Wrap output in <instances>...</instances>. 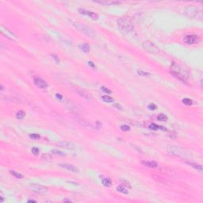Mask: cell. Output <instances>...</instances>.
I'll use <instances>...</instances> for the list:
<instances>
[{
	"instance_id": "8992f818",
	"label": "cell",
	"mask_w": 203,
	"mask_h": 203,
	"mask_svg": "<svg viewBox=\"0 0 203 203\" xmlns=\"http://www.w3.org/2000/svg\"><path fill=\"white\" fill-rule=\"evenodd\" d=\"M29 189L39 194H44L48 192V188L40 184H30L29 186Z\"/></svg>"
},
{
	"instance_id": "d4e9b609",
	"label": "cell",
	"mask_w": 203,
	"mask_h": 203,
	"mask_svg": "<svg viewBox=\"0 0 203 203\" xmlns=\"http://www.w3.org/2000/svg\"><path fill=\"white\" fill-rule=\"evenodd\" d=\"M102 101H103V102H109V103H110V102H113V98H111L110 96H108V95H104V96H102Z\"/></svg>"
},
{
	"instance_id": "4316f807",
	"label": "cell",
	"mask_w": 203,
	"mask_h": 203,
	"mask_svg": "<svg viewBox=\"0 0 203 203\" xmlns=\"http://www.w3.org/2000/svg\"><path fill=\"white\" fill-rule=\"evenodd\" d=\"M168 117L164 114H163V113H161V114H160L157 117V120L160 121H168Z\"/></svg>"
},
{
	"instance_id": "8fae6325",
	"label": "cell",
	"mask_w": 203,
	"mask_h": 203,
	"mask_svg": "<svg viewBox=\"0 0 203 203\" xmlns=\"http://www.w3.org/2000/svg\"><path fill=\"white\" fill-rule=\"evenodd\" d=\"M79 12L81 14L90 17V18H92L93 20H97V19L98 18V15L96 13L92 12V11L87 10H84V9H82V8H80V9H79Z\"/></svg>"
},
{
	"instance_id": "d6986e66",
	"label": "cell",
	"mask_w": 203,
	"mask_h": 203,
	"mask_svg": "<svg viewBox=\"0 0 203 203\" xmlns=\"http://www.w3.org/2000/svg\"><path fill=\"white\" fill-rule=\"evenodd\" d=\"M79 49H81L83 52H85V53H88V52H90V50H91L90 45H89V44H87V43L80 44V45H79Z\"/></svg>"
},
{
	"instance_id": "7402d4cb",
	"label": "cell",
	"mask_w": 203,
	"mask_h": 203,
	"mask_svg": "<svg viewBox=\"0 0 203 203\" xmlns=\"http://www.w3.org/2000/svg\"><path fill=\"white\" fill-rule=\"evenodd\" d=\"M149 129H151L152 130H158V129H162V130H166V128H163V126H160L158 125L152 123L149 126Z\"/></svg>"
},
{
	"instance_id": "2e32d148",
	"label": "cell",
	"mask_w": 203,
	"mask_h": 203,
	"mask_svg": "<svg viewBox=\"0 0 203 203\" xmlns=\"http://www.w3.org/2000/svg\"><path fill=\"white\" fill-rule=\"evenodd\" d=\"M66 105L69 110L71 111H75V112H78L79 110V108H78V105L72 102H68V103L66 104Z\"/></svg>"
},
{
	"instance_id": "f35d334b",
	"label": "cell",
	"mask_w": 203,
	"mask_h": 203,
	"mask_svg": "<svg viewBox=\"0 0 203 203\" xmlns=\"http://www.w3.org/2000/svg\"><path fill=\"white\" fill-rule=\"evenodd\" d=\"M88 65L89 66H91V68H95V64L92 62V61H89L88 62Z\"/></svg>"
},
{
	"instance_id": "6da1fadb",
	"label": "cell",
	"mask_w": 203,
	"mask_h": 203,
	"mask_svg": "<svg viewBox=\"0 0 203 203\" xmlns=\"http://www.w3.org/2000/svg\"><path fill=\"white\" fill-rule=\"evenodd\" d=\"M167 152L171 155L182 158V159H188L190 160V158H193L192 154L187 148H182L179 145H169L167 148Z\"/></svg>"
},
{
	"instance_id": "f546056e",
	"label": "cell",
	"mask_w": 203,
	"mask_h": 203,
	"mask_svg": "<svg viewBox=\"0 0 203 203\" xmlns=\"http://www.w3.org/2000/svg\"><path fill=\"white\" fill-rule=\"evenodd\" d=\"M121 130H122L123 132L129 131V130H130V127L129 126H127V125H122V126H121Z\"/></svg>"
},
{
	"instance_id": "3957f363",
	"label": "cell",
	"mask_w": 203,
	"mask_h": 203,
	"mask_svg": "<svg viewBox=\"0 0 203 203\" xmlns=\"http://www.w3.org/2000/svg\"><path fill=\"white\" fill-rule=\"evenodd\" d=\"M118 25L119 28L122 31L126 32L127 33H134V26L132 22V20L128 17H124V18H120L118 19Z\"/></svg>"
},
{
	"instance_id": "e0dca14e",
	"label": "cell",
	"mask_w": 203,
	"mask_h": 203,
	"mask_svg": "<svg viewBox=\"0 0 203 203\" xmlns=\"http://www.w3.org/2000/svg\"><path fill=\"white\" fill-rule=\"evenodd\" d=\"M95 2L97 3H99V4H102V5H107V6H110V5H118V4H121L120 2H117V1H95Z\"/></svg>"
},
{
	"instance_id": "4fadbf2b",
	"label": "cell",
	"mask_w": 203,
	"mask_h": 203,
	"mask_svg": "<svg viewBox=\"0 0 203 203\" xmlns=\"http://www.w3.org/2000/svg\"><path fill=\"white\" fill-rule=\"evenodd\" d=\"M59 166L61 167V168L66 169V170L69 171L74 172V173L79 172V169H78L76 166H74L72 164H69V163H60Z\"/></svg>"
},
{
	"instance_id": "5bb4252c",
	"label": "cell",
	"mask_w": 203,
	"mask_h": 203,
	"mask_svg": "<svg viewBox=\"0 0 203 203\" xmlns=\"http://www.w3.org/2000/svg\"><path fill=\"white\" fill-rule=\"evenodd\" d=\"M76 92H77L78 94H79L81 97H83V98H86L87 100H89V101H91V100H92V98H91V94H89V93H87V91L82 90V89H81V90H77Z\"/></svg>"
},
{
	"instance_id": "9c48e42d",
	"label": "cell",
	"mask_w": 203,
	"mask_h": 203,
	"mask_svg": "<svg viewBox=\"0 0 203 203\" xmlns=\"http://www.w3.org/2000/svg\"><path fill=\"white\" fill-rule=\"evenodd\" d=\"M0 29H1V33L3 34L4 36H6L7 38L10 39V40H14V41H17L18 40V37L13 32H11L10 30H9L7 28H5L4 26H1L0 28Z\"/></svg>"
},
{
	"instance_id": "ab89813d",
	"label": "cell",
	"mask_w": 203,
	"mask_h": 203,
	"mask_svg": "<svg viewBox=\"0 0 203 203\" xmlns=\"http://www.w3.org/2000/svg\"><path fill=\"white\" fill-rule=\"evenodd\" d=\"M114 105H115L116 107H118V110H122V107H121V106H120V105H119L118 104H115Z\"/></svg>"
},
{
	"instance_id": "277c9868",
	"label": "cell",
	"mask_w": 203,
	"mask_h": 203,
	"mask_svg": "<svg viewBox=\"0 0 203 203\" xmlns=\"http://www.w3.org/2000/svg\"><path fill=\"white\" fill-rule=\"evenodd\" d=\"M72 26H73L76 29H78L79 31H80L81 33H83V34H85L86 36H87L91 38H94L96 37V33L94 32V30L91 29V27H89L86 25L80 23V22H76L75 21L72 23Z\"/></svg>"
},
{
	"instance_id": "60d3db41",
	"label": "cell",
	"mask_w": 203,
	"mask_h": 203,
	"mask_svg": "<svg viewBox=\"0 0 203 203\" xmlns=\"http://www.w3.org/2000/svg\"><path fill=\"white\" fill-rule=\"evenodd\" d=\"M63 202H71V201L70 199H63Z\"/></svg>"
},
{
	"instance_id": "ffe728a7",
	"label": "cell",
	"mask_w": 203,
	"mask_h": 203,
	"mask_svg": "<svg viewBox=\"0 0 203 203\" xmlns=\"http://www.w3.org/2000/svg\"><path fill=\"white\" fill-rule=\"evenodd\" d=\"M117 191H118V192H120L121 194H129V191H128V190L125 187V186H123V185L118 186V187H117Z\"/></svg>"
},
{
	"instance_id": "30bf717a",
	"label": "cell",
	"mask_w": 203,
	"mask_h": 203,
	"mask_svg": "<svg viewBox=\"0 0 203 203\" xmlns=\"http://www.w3.org/2000/svg\"><path fill=\"white\" fill-rule=\"evenodd\" d=\"M56 145L60 148H63L68 150H73L76 148V144L70 141H60L56 143Z\"/></svg>"
},
{
	"instance_id": "9a60e30c",
	"label": "cell",
	"mask_w": 203,
	"mask_h": 203,
	"mask_svg": "<svg viewBox=\"0 0 203 203\" xmlns=\"http://www.w3.org/2000/svg\"><path fill=\"white\" fill-rule=\"evenodd\" d=\"M142 164H144V166L148 167V168H155L158 167V163L155 162V161H145L143 160L142 161Z\"/></svg>"
},
{
	"instance_id": "f1b7e54d",
	"label": "cell",
	"mask_w": 203,
	"mask_h": 203,
	"mask_svg": "<svg viewBox=\"0 0 203 203\" xmlns=\"http://www.w3.org/2000/svg\"><path fill=\"white\" fill-rule=\"evenodd\" d=\"M29 137L30 139H32V140H37V139L41 137V136L37 134V133H32V134L29 135Z\"/></svg>"
},
{
	"instance_id": "836d02e7",
	"label": "cell",
	"mask_w": 203,
	"mask_h": 203,
	"mask_svg": "<svg viewBox=\"0 0 203 203\" xmlns=\"http://www.w3.org/2000/svg\"><path fill=\"white\" fill-rule=\"evenodd\" d=\"M52 152L55 155H65L63 152H62L61 151H58V150H56V149H53L52 151Z\"/></svg>"
},
{
	"instance_id": "74e56055",
	"label": "cell",
	"mask_w": 203,
	"mask_h": 203,
	"mask_svg": "<svg viewBox=\"0 0 203 203\" xmlns=\"http://www.w3.org/2000/svg\"><path fill=\"white\" fill-rule=\"evenodd\" d=\"M56 98H58L59 100H62L63 99V96L61 95L60 94H56Z\"/></svg>"
},
{
	"instance_id": "44dd1931",
	"label": "cell",
	"mask_w": 203,
	"mask_h": 203,
	"mask_svg": "<svg viewBox=\"0 0 203 203\" xmlns=\"http://www.w3.org/2000/svg\"><path fill=\"white\" fill-rule=\"evenodd\" d=\"M102 185L104 186L105 187H110L111 186H112V181H111V179H109V178H105V179H102Z\"/></svg>"
},
{
	"instance_id": "8d00e7d4",
	"label": "cell",
	"mask_w": 203,
	"mask_h": 203,
	"mask_svg": "<svg viewBox=\"0 0 203 203\" xmlns=\"http://www.w3.org/2000/svg\"><path fill=\"white\" fill-rule=\"evenodd\" d=\"M121 182H122V184H123V186H125V187H127L128 188H131V186H130V184H129V182H127V181H126V180H123V179H122V180H121Z\"/></svg>"
},
{
	"instance_id": "ba28073f",
	"label": "cell",
	"mask_w": 203,
	"mask_h": 203,
	"mask_svg": "<svg viewBox=\"0 0 203 203\" xmlns=\"http://www.w3.org/2000/svg\"><path fill=\"white\" fill-rule=\"evenodd\" d=\"M183 41L187 44H198L201 41V38L198 35L191 34V35L186 36L183 38Z\"/></svg>"
},
{
	"instance_id": "7bdbcfd3",
	"label": "cell",
	"mask_w": 203,
	"mask_h": 203,
	"mask_svg": "<svg viewBox=\"0 0 203 203\" xmlns=\"http://www.w3.org/2000/svg\"><path fill=\"white\" fill-rule=\"evenodd\" d=\"M0 198H1V201H0V202H3V201H4L3 198H2V197L1 196V197H0Z\"/></svg>"
},
{
	"instance_id": "1f68e13d",
	"label": "cell",
	"mask_w": 203,
	"mask_h": 203,
	"mask_svg": "<svg viewBox=\"0 0 203 203\" xmlns=\"http://www.w3.org/2000/svg\"><path fill=\"white\" fill-rule=\"evenodd\" d=\"M31 152L34 155H37L39 154V152H40V150H39L38 148H36V147H33V148L31 149Z\"/></svg>"
},
{
	"instance_id": "484cf974",
	"label": "cell",
	"mask_w": 203,
	"mask_h": 203,
	"mask_svg": "<svg viewBox=\"0 0 203 203\" xmlns=\"http://www.w3.org/2000/svg\"><path fill=\"white\" fill-rule=\"evenodd\" d=\"M137 75H139L140 76H143V77H148L151 76V74L148 73V72H146L142 70H138L137 71Z\"/></svg>"
},
{
	"instance_id": "ee69618b",
	"label": "cell",
	"mask_w": 203,
	"mask_h": 203,
	"mask_svg": "<svg viewBox=\"0 0 203 203\" xmlns=\"http://www.w3.org/2000/svg\"><path fill=\"white\" fill-rule=\"evenodd\" d=\"M4 90V87L2 85H1V91H3Z\"/></svg>"
},
{
	"instance_id": "7c38bea8",
	"label": "cell",
	"mask_w": 203,
	"mask_h": 203,
	"mask_svg": "<svg viewBox=\"0 0 203 203\" xmlns=\"http://www.w3.org/2000/svg\"><path fill=\"white\" fill-rule=\"evenodd\" d=\"M33 83H34V84L37 86L38 88L46 89L48 87V83L44 81V80H43L42 79H41V78H34Z\"/></svg>"
},
{
	"instance_id": "5b68a950",
	"label": "cell",
	"mask_w": 203,
	"mask_h": 203,
	"mask_svg": "<svg viewBox=\"0 0 203 203\" xmlns=\"http://www.w3.org/2000/svg\"><path fill=\"white\" fill-rule=\"evenodd\" d=\"M142 47L145 51H147L151 54H159L160 52L159 48H158L155 44L151 42L150 41H144V42H143Z\"/></svg>"
},
{
	"instance_id": "cb8c5ba5",
	"label": "cell",
	"mask_w": 203,
	"mask_h": 203,
	"mask_svg": "<svg viewBox=\"0 0 203 203\" xmlns=\"http://www.w3.org/2000/svg\"><path fill=\"white\" fill-rule=\"evenodd\" d=\"M10 173L13 176H14L15 178H17V179H22L23 178V175H22L20 173H18V172H17L15 171H13V170H10Z\"/></svg>"
},
{
	"instance_id": "b9f144b4",
	"label": "cell",
	"mask_w": 203,
	"mask_h": 203,
	"mask_svg": "<svg viewBox=\"0 0 203 203\" xmlns=\"http://www.w3.org/2000/svg\"><path fill=\"white\" fill-rule=\"evenodd\" d=\"M28 202H36V201H35V200L30 199V200H28Z\"/></svg>"
},
{
	"instance_id": "ac0fdd59",
	"label": "cell",
	"mask_w": 203,
	"mask_h": 203,
	"mask_svg": "<svg viewBox=\"0 0 203 203\" xmlns=\"http://www.w3.org/2000/svg\"><path fill=\"white\" fill-rule=\"evenodd\" d=\"M187 164H189L190 166H191L192 168H194L195 170H197L198 171H199L200 173H202V166L200 165V164H197V163H191V162H187Z\"/></svg>"
},
{
	"instance_id": "4dcf8cb0",
	"label": "cell",
	"mask_w": 203,
	"mask_h": 203,
	"mask_svg": "<svg viewBox=\"0 0 203 203\" xmlns=\"http://www.w3.org/2000/svg\"><path fill=\"white\" fill-rule=\"evenodd\" d=\"M148 108L150 110H155L157 109V105H155V103H150L148 105Z\"/></svg>"
},
{
	"instance_id": "d590c367",
	"label": "cell",
	"mask_w": 203,
	"mask_h": 203,
	"mask_svg": "<svg viewBox=\"0 0 203 203\" xmlns=\"http://www.w3.org/2000/svg\"><path fill=\"white\" fill-rule=\"evenodd\" d=\"M42 159L45 160H51L52 156L49 154H44L42 155Z\"/></svg>"
},
{
	"instance_id": "7a4b0ae2",
	"label": "cell",
	"mask_w": 203,
	"mask_h": 203,
	"mask_svg": "<svg viewBox=\"0 0 203 203\" xmlns=\"http://www.w3.org/2000/svg\"><path fill=\"white\" fill-rule=\"evenodd\" d=\"M171 73L173 75L174 77L182 82H186L189 78L187 72L175 62H172L171 64Z\"/></svg>"
},
{
	"instance_id": "d6a6232c",
	"label": "cell",
	"mask_w": 203,
	"mask_h": 203,
	"mask_svg": "<svg viewBox=\"0 0 203 203\" xmlns=\"http://www.w3.org/2000/svg\"><path fill=\"white\" fill-rule=\"evenodd\" d=\"M51 56H52V59H53V60H55V62L56 63H58V64H59V63H60V59H59V57H58L56 55H55V54H52V55H51Z\"/></svg>"
},
{
	"instance_id": "52a82bcc",
	"label": "cell",
	"mask_w": 203,
	"mask_h": 203,
	"mask_svg": "<svg viewBox=\"0 0 203 203\" xmlns=\"http://www.w3.org/2000/svg\"><path fill=\"white\" fill-rule=\"evenodd\" d=\"M198 14H199L198 8L195 7V6H189V7L186 8V10H185V14L187 15L188 18H196Z\"/></svg>"
},
{
	"instance_id": "603a6c76",
	"label": "cell",
	"mask_w": 203,
	"mask_h": 203,
	"mask_svg": "<svg viewBox=\"0 0 203 203\" xmlns=\"http://www.w3.org/2000/svg\"><path fill=\"white\" fill-rule=\"evenodd\" d=\"M25 115H26V113H25L23 110H19L16 113V118L18 120H22L25 118Z\"/></svg>"
},
{
	"instance_id": "83f0119b",
	"label": "cell",
	"mask_w": 203,
	"mask_h": 203,
	"mask_svg": "<svg viewBox=\"0 0 203 203\" xmlns=\"http://www.w3.org/2000/svg\"><path fill=\"white\" fill-rule=\"evenodd\" d=\"M182 103L186 105H191L193 104V102H192V100L190 99V98H183L182 99Z\"/></svg>"
},
{
	"instance_id": "e575fe53",
	"label": "cell",
	"mask_w": 203,
	"mask_h": 203,
	"mask_svg": "<svg viewBox=\"0 0 203 203\" xmlns=\"http://www.w3.org/2000/svg\"><path fill=\"white\" fill-rule=\"evenodd\" d=\"M101 90L103 91V92H105V93H106V94H112V91H111L110 90H109V89H108L107 87H101Z\"/></svg>"
}]
</instances>
